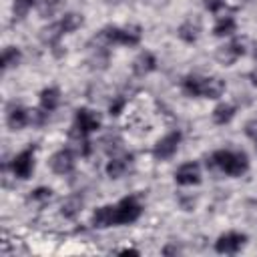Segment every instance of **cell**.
<instances>
[{
	"label": "cell",
	"instance_id": "obj_1",
	"mask_svg": "<svg viewBox=\"0 0 257 257\" xmlns=\"http://www.w3.org/2000/svg\"><path fill=\"white\" fill-rule=\"evenodd\" d=\"M92 42H96V48H104L108 44H126V46H135L141 42V28L139 26H126V28H118V26H106L102 28Z\"/></svg>",
	"mask_w": 257,
	"mask_h": 257
},
{
	"label": "cell",
	"instance_id": "obj_2",
	"mask_svg": "<svg viewBox=\"0 0 257 257\" xmlns=\"http://www.w3.org/2000/svg\"><path fill=\"white\" fill-rule=\"evenodd\" d=\"M211 161H213L215 167H219L225 175H231V177L243 175L247 171V167H249V159L241 151H227V149L215 151Z\"/></svg>",
	"mask_w": 257,
	"mask_h": 257
},
{
	"label": "cell",
	"instance_id": "obj_3",
	"mask_svg": "<svg viewBox=\"0 0 257 257\" xmlns=\"http://www.w3.org/2000/svg\"><path fill=\"white\" fill-rule=\"evenodd\" d=\"M143 213L141 203L135 197H124L114 205V221L116 225H128L133 221H137Z\"/></svg>",
	"mask_w": 257,
	"mask_h": 257
},
{
	"label": "cell",
	"instance_id": "obj_4",
	"mask_svg": "<svg viewBox=\"0 0 257 257\" xmlns=\"http://www.w3.org/2000/svg\"><path fill=\"white\" fill-rule=\"evenodd\" d=\"M179 143H181V133H179V131H173V133L165 135L163 139L157 141V145H155V149H153L155 159H159V161L171 159V157L177 153Z\"/></svg>",
	"mask_w": 257,
	"mask_h": 257
},
{
	"label": "cell",
	"instance_id": "obj_5",
	"mask_svg": "<svg viewBox=\"0 0 257 257\" xmlns=\"http://www.w3.org/2000/svg\"><path fill=\"white\" fill-rule=\"evenodd\" d=\"M14 177L18 179H28L34 171V149H24L22 153H18L14 159H12V165H10Z\"/></svg>",
	"mask_w": 257,
	"mask_h": 257
},
{
	"label": "cell",
	"instance_id": "obj_6",
	"mask_svg": "<svg viewBox=\"0 0 257 257\" xmlns=\"http://www.w3.org/2000/svg\"><path fill=\"white\" fill-rule=\"evenodd\" d=\"M247 241V235L245 233H237V231H229L225 235H221L217 241H215V251L217 253H225V255H231V253H237Z\"/></svg>",
	"mask_w": 257,
	"mask_h": 257
},
{
	"label": "cell",
	"instance_id": "obj_7",
	"mask_svg": "<svg viewBox=\"0 0 257 257\" xmlns=\"http://www.w3.org/2000/svg\"><path fill=\"white\" fill-rule=\"evenodd\" d=\"M74 126H76L78 131H82V133L88 135V133L100 128V116H98V112H94V110L82 106V108H78L76 114H74Z\"/></svg>",
	"mask_w": 257,
	"mask_h": 257
},
{
	"label": "cell",
	"instance_id": "obj_8",
	"mask_svg": "<svg viewBox=\"0 0 257 257\" xmlns=\"http://www.w3.org/2000/svg\"><path fill=\"white\" fill-rule=\"evenodd\" d=\"M245 54V48H243V42L241 40H233V42H229V44H225V46H219L217 48V60L221 62V64H225V66H229V64H233L239 56H243Z\"/></svg>",
	"mask_w": 257,
	"mask_h": 257
},
{
	"label": "cell",
	"instance_id": "obj_9",
	"mask_svg": "<svg viewBox=\"0 0 257 257\" xmlns=\"http://www.w3.org/2000/svg\"><path fill=\"white\" fill-rule=\"evenodd\" d=\"M50 169L56 175H66L74 169V157L68 149H60L50 157Z\"/></svg>",
	"mask_w": 257,
	"mask_h": 257
},
{
	"label": "cell",
	"instance_id": "obj_10",
	"mask_svg": "<svg viewBox=\"0 0 257 257\" xmlns=\"http://www.w3.org/2000/svg\"><path fill=\"white\" fill-rule=\"evenodd\" d=\"M175 179L179 185H197L201 181V169L197 163H185L177 169Z\"/></svg>",
	"mask_w": 257,
	"mask_h": 257
},
{
	"label": "cell",
	"instance_id": "obj_11",
	"mask_svg": "<svg viewBox=\"0 0 257 257\" xmlns=\"http://www.w3.org/2000/svg\"><path fill=\"white\" fill-rule=\"evenodd\" d=\"M68 145H70V149H72L74 153H78L80 157H86V155L90 153V141L86 139V133L78 131L76 126L68 133Z\"/></svg>",
	"mask_w": 257,
	"mask_h": 257
},
{
	"label": "cell",
	"instance_id": "obj_12",
	"mask_svg": "<svg viewBox=\"0 0 257 257\" xmlns=\"http://www.w3.org/2000/svg\"><path fill=\"white\" fill-rule=\"evenodd\" d=\"M92 225H94L96 229H104V227L116 225V221H114V205L98 207V209L92 213Z\"/></svg>",
	"mask_w": 257,
	"mask_h": 257
},
{
	"label": "cell",
	"instance_id": "obj_13",
	"mask_svg": "<svg viewBox=\"0 0 257 257\" xmlns=\"http://www.w3.org/2000/svg\"><path fill=\"white\" fill-rule=\"evenodd\" d=\"M6 122L12 131H20L24 128L28 122H30V110L22 108V106H12L8 110V116H6Z\"/></svg>",
	"mask_w": 257,
	"mask_h": 257
},
{
	"label": "cell",
	"instance_id": "obj_14",
	"mask_svg": "<svg viewBox=\"0 0 257 257\" xmlns=\"http://www.w3.org/2000/svg\"><path fill=\"white\" fill-rule=\"evenodd\" d=\"M157 68V58L151 54V52H143L135 58L133 62V72L137 76H147L149 72H153Z\"/></svg>",
	"mask_w": 257,
	"mask_h": 257
},
{
	"label": "cell",
	"instance_id": "obj_15",
	"mask_svg": "<svg viewBox=\"0 0 257 257\" xmlns=\"http://www.w3.org/2000/svg\"><path fill=\"white\" fill-rule=\"evenodd\" d=\"M131 161H133V157H131V155L110 159V161L106 163V175H108L110 179H120V177H122V175L128 171Z\"/></svg>",
	"mask_w": 257,
	"mask_h": 257
},
{
	"label": "cell",
	"instance_id": "obj_16",
	"mask_svg": "<svg viewBox=\"0 0 257 257\" xmlns=\"http://www.w3.org/2000/svg\"><path fill=\"white\" fill-rule=\"evenodd\" d=\"M183 90L189 96H203V92H205V78L197 76V74H189L183 80Z\"/></svg>",
	"mask_w": 257,
	"mask_h": 257
},
{
	"label": "cell",
	"instance_id": "obj_17",
	"mask_svg": "<svg viewBox=\"0 0 257 257\" xmlns=\"http://www.w3.org/2000/svg\"><path fill=\"white\" fill-rule=\"evenodd\" d=\"M64 32H62V28H60V22H56V24H50L48 28H44L42 30V34H40V38L48 44V46H52V50H54V54L58 56V50L56 48H60L58 46V40H60V36H62Z\"/></svg>",
	"mask_w": 257,
	"mask_h": 257
},
{
	"label": "cell",
	"instance_id": "obj_18",
	"mask_svg": "<svg viewBox=\"0 0 257 257\" xmlns=\"http://www.w3.org/2000/svg\"><path fill=\"white\" fill-rule=\"evenodd\" d=\"M58 102H60V90L56 86H48L40 92V106L44 110H48V112L54 110L58 106Z\"/></svg>",
	"mask_w": 257,
	"mask_h": 257
},
{
	"label": "cell",
	"instance_id": "obj_19",
	"mask_svg": "<svg viewBox=\"0 0 257 257\" xmlns=\"http://www.w3.org/2000/svg\"><path fill=\"white\" fill-rule=\"evenodd\" d=\"M80 209H82V199H80L78 195H72V197L64 199V203H62V207H60V213H62V217H66V219H74V217L80 213Z\"/></svg>",
	"mask_w": 257,
	"mask_h": 257
},
{
	"label": "cell",
	"instance_id": "obj_20",
	"mask_svg": "<svg viewBox=\"0 0 257 257\" xmlns=\"http://www.w3.org/2000/svg\"><path fill=\"white\" fill-rule=\"evenodd\" d=\"M82 22H84L82 14H78V12H68V14L62 16V20H60V28H62L64 34H68V32L78 30V28L82 26Z\"/></svg>",
	"mask_w": 257,
	"mask_h": 257
},
{
	"label": "cell",
	"instance_id": "obj_21",
	"mask_svg": "<svg viewBox=\"0 0 257 257\" xmlns=\"http://www.w3.org/2000/svg\"><path fill=\"white\" fill-rule=\"evenodd\" d=\"M225 90V82L217 76H211V78H205V92L203 96L205 98H219Z\"/></svg>",
	"mask_w": 257,
	"mask_h": 257
},
{
	"label": "cell",
	"instance_id": "obj_22",
	"mask_svg": "<svg viewBox=\"0 0 257 257\" xmlns=\"http://www.w3.org/2000/svg\"><path fill=\"white\" fill-rule=\"evenodd\" d=\"M237 30V22L231 16H223L217 20V24L213 26V34L215 36H231Z\"/></svg>",
	"mask_w": 257,
	"mask_h": 257
},
{
	"label": "cell",
	"instance_id": "obj_23",
	"mask_svg": "<svg viewBox=\"0 0 257 257\" xmlns=\"http://www.w3.org/2000/svg\"><path fill=\"white\" fill-rule=\"evenodd\" d=\"M199 22H193V20H187L179 26V38H183L185 42H195L199 38Z\"/></svg>",
	"mask_w": 257,
	"mask_h": 257
},
{
	"label": "cell",
	"instance_id": "obj_24",
	"mask_svg": "<svg viewBox=\"0 0 257 257\" xmlns=\"http://www.w3.org/2000/svg\"><path fill=\"white\" fill-rule=\"evenodd\" d=\"M233 116H235V106H233V104H227V102L219 104V106L213 110V120H215L217 124H227Z\"/></svg>",
	"mask_w": 257,
	"mask_h": 257
},
{
	"label": "cell",
	"instance_id": "obj_25",
	"mask_svg": "<svg viewBox=\"0 0 257 257\" xmlns=\"http://www.w3.org/2000/svg\"><path fill=\"white\" fill-rule=\"evenodd\" d=\"M62 8H64L62 0H44V2H40V6H38V14H40L42 18H50V16H56Z\"/></svg>",
	"mask_w": 257,
	"mask_h": 257
},
{
	"label": "cell",
	"instance_id": "obj_26",
	"mask_svg": "<svg viewBox=\"0 0 257 257\" xmlns=\"http://www.w3.org/2000/svg\"><path fill=\"white\" fill-rule=\"evenodd\" d=\"M20 58H22V54H20V50L16 46H6L4 52H2V68L8 70V68L16 66L20 62Z\"/></svg>",
	"mask_w": 257,
	"mask_h": 257
},
{
	"label": "cell",
	"instance_id": "obj_27",
	"mask_svg": "<svg viewBox=\"0 0 257 257\" xmlns=\"http://www.w3.org/2000/svg\"><path fill=\"white\" fill-rule=\"evenodd\" d=\"M32 6H34V0H14V4H12V14H14V18H16V20L26 18V14L32 10Z\"/></svg>",
	"mask_w": 257,
	"mask_h": 257
},
{
	"label": "cell",
	"instance_id": "obj_28",
	"mask_svg": "<svg viewBox=\"0 0 257 257\" xmlns=\"http://www.w3.org/2000/svg\"><path fill=\"white\" fill-rule=\"evenodd\" d=\"M50 197H52V191H50V189H46V187H38V189L32 191L30 201H34V203H46V201H50Z\"/></svg>",
	"mask_w": 257,
	"mask_h": 257
},
{
	"label": "cell",
	"instance_id": "obj_29",
	"mask_svg": "<svg viewBox=\"0 0 257 257\" xmlns=\"http://www.w3.org/2000/svg\"><path fill=\"white\" fill-rule=\"evenodd\" d=\"M46 118H48V110H30V122L32 124H44L46 122Z\"/></svg>",
	"mask_w": 257,
	"mask_h": 257
},
{
	"label": "cell",
	"instance_id": "obj_30",
	"mask_svg": "<svg viewBox=\"0 0 257 257\" xmlns=\"http://www.w3.org/2000/svg\"><path fill=\"white\" fill-rule=\"evenodd\" d=\"M124 102H126V98H122V96H118V98H114V100L110 102V106H108V110H110V114H120V110H122V106H124Z\"/></svg>",
	"mask_w": 257,
	"mask_h": 257
},
{
	"label": "cell",
	"instance_id": "obj_31",
	"mask_svg": "<svg viewBox=\"0 0 257 257\" xmlns=\"http://www.w3.org/2000/svg\"><path fill=\"white\" fill-rule=\"evenodd\" d=\"M203 4H205V8H207L209 12H217V10L225 4V0H203Z\"/></svg>",
	"mask_w": 257,
	"mask_h": 257
},
{
	"label": "cell",
	"instance_id": "obj_32",
	"mask_svg": "<svg viewBox=\"0 0 257 257\" xmlns=\"http://www.w3.org/2000/svg\"><path fill=\"white\" fill-rule=\"evenodd\" d=\"M163 253H165V255H171V253H179V249H177V247H167Z\"/></svg>",
	"mask_w": 257,
	"mask_h": 257
},
{
	"label": "cell",
	"instance_id": "obj_33",
	"mask_svg": "<svg viewBox=\"0 0 257 257\" xmlns=\"http://www.w3.org/2000/svg\"><path fill=\"white\" fill-rule=\"evenodd\" d=\"M120 253H122V255H126V253H133V255H139V251H137V249H122Z\"/></svg>",
	"mask_w": 257,
	"mask_h": 257
},
{
	"label": "cell",
	"instance_id": "obj_34",
	"mask_svg": "<svg viewBox=\"0 0 257 257\" xmlns=\"http://www.w3.org/2000/svg\"><path fill=\"white\" fill-rule=\"evenodd\" d=\"M251 82L257 86V70H253V72H251Z\"/></svg>",
	"mask_w": 257,
	"mask_h": 257
},
{
	"label": "cell",
	"instance_id": "obj_35",
	"mask_svg": "<svg viewBox=\"0 0 257 257\" xmlns=\"http://www.w3.org/2000/svg\"><path fill=\"white\" fill-rule=\"evenodd\" d=\"M255 143H257V139H255ZM255 147H257V145H255Z\"/></svg>",
	"mask_w": 257,
	"mask_h": 257
},
{
	"label": "cell",
	"instance_id": "obj_36",
	"mask_svg": "<svg viewBox=\"0 0 257 257\" xmlns=\"http://www.w3.org/2000/svg\"><path fill=\"white\" fill-rule=\"evenodd\" d=\"M255 56H257V50H255Z\"/></svg>",
	"mask_w": 257,
	"mask_h": 257
}]
</instances>
